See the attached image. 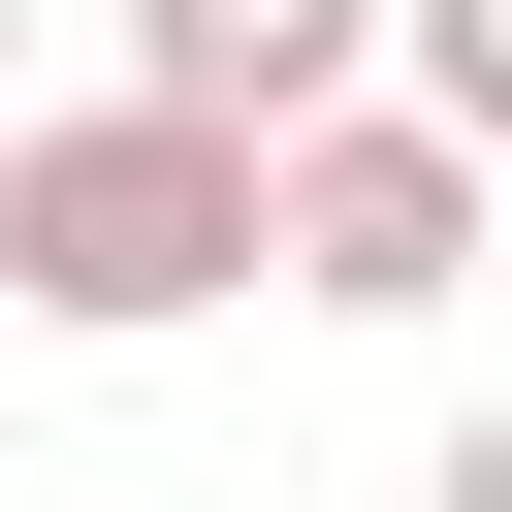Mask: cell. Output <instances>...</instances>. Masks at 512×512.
Masks as SVG:
<instances>
[{
	"mask_svg": "<svg viewBox=\"0 0 512 512\" xmlns=\"http://www.w3.org/2000/svg\"><path fill=\"white\" fill-rule=\"evenodd\" d=\"M384 96H416V128H480V160H512V0H384Z\"/></svg>",
	"mask_w": 512,
	"mask_h": 512,
	"instance_id": "cell-4",
	"label": "cell"
},
{
	"mask_svg": "<svg viewBox=\"0 0 512 512\" xmlns=\"http://www.w3.org/2000/svg\"><path fill=\"white\" fill-rule=\"evenodd\" d=\"M224 288H256V128H192V96H64V128H0V320L160 352V320H224Z\"/></svg>",
	"mask_w": 512,
	"mask_h": 512,
	"instance_id": "cell-1",
	"label": "cell"
},
{
	"mask_svg": "<svg viewBox=\"0 0 512 512\" xmlns=\"http://www.w3.org/2000/svg\"><path fill=\"white\" fill-rule=\"evenodd\" d=\"M256 256H288L320 320H448V288H480V128H416V96L256 128Z\"/></svg>",
	"mask_w": 512,
	"mask_h": 512,
	"instance_id": "cell-2",
	"label": "cell"
},
{
	"mask_svg": "<svg viewBox=\"0 0 512 512\" xmlns=\"http://www.w3.org/2000/svg\"><path fill=\"white\" fill-rule=\"evenodd\" d=\"M128 96H192V128H320V96H384V0H128Z\"/></svg>",
	"mask_w": 512,
	"mask_h": 512,
	"instance_id": "cell-3",
	"label": "cell"
}]
</instances>
